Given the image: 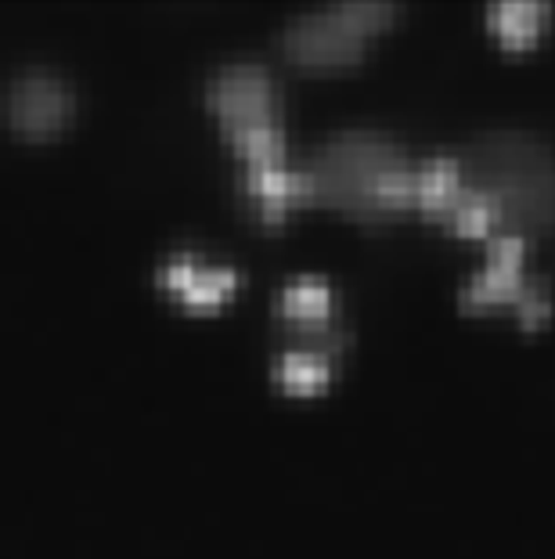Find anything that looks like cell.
<instances>
[{
    "label": "cell",
    "instance_id": "cell-7",
    "mask_svg": "<svg viewBox=\"0 0 555 559\" xmlns=\"http://www.w3.org/2000/svg\"><path fill=\"white\" fill-rule=\"evenodd\" d=\"M278 311L306 340H322V347H333V289L325 278L297 275L286 282L278 296Z\"/></svg>",
    "mask_w": 555,
    "mask_h": 559
},
{
    "label": "cell",
    "instance_id": "cell-8",
    "mask_svg": "<svg viewBox=\"0 0 555 559\" xmlns=\"http://www.w3.org/2000/svg\"><path fill=\"white\" fill-rule=\"evenodd\" d=\"M162 282L184 296L188 304H217L234 289V271L228 264H198L195 253H173L162 264Z\"/></svg>",
    "mask_w": 555,
    "mask_h": 559
},
{
    "label": "cell",
    "instance_id": "cell-5",
    "mask_svg": "<svg viewBox=\"0 0 555 559\" xmlns=\"http://www.w3.org/2000/svg\"><path fill=\"white\" fill-rule=\"evenodd\" d=\"M545 282L523 278V235L498 231L491 235L487 246V267L476 271L458 293L462 307H491V304H512L516 311L534 296Z\"/></svg>",
    "mask_w": 555,
    "mask_h": 559
},
{
    "label": "cell",
    "instance_id": "cell-9",
    "mask_svg": "<svg viewBox=\"0 0 555 559\" xmlns=\"http://www.w3.org/2000/svg\"><path fill=\"white\" fill-rule=\"evenodd\" d=\"M462 166L458 156H430L422 166H415V202L430 217H447L455 199L462 195Z\"/></svg>",
    "mask_w": 555,
    "mask_h": 559
},
{
    "label": "cell",
    "instance_id": "cell-12",
    "mask_svg": "<svg viewBox=\"0 0 555 559\" xmlns=\"http://www.w3.org/2000/svg\"><path fill=\"white\" fill-rule=\"evenodd\" d=\"M278 383L292 394H314L328 383V350L322 347H289L278 358Z\"/></svg>",
    "mask_w": 555,
    "mask_h": 559
},
{
    "label": "cell",
    "instance_id": "cell-6",
    "mask_svg": "<svg viewBox=\"0 0 555 559\" xmlns=\"http://www.w3.org/2000/svg\"><path fill=\"white\" fill-rule=\"evenodd\" d=\"M8 120L15 123L22 134H51L55 127L65 123L73 94H69L65 80L51 73V69H22L8 87Z\"/></svg>",
    "mask_w": 555,
    "mask_h": 559
},
{
    "label": "cell",
    "instance_id": "cell-4",
    "mask_svg": "<svg viewBox=\"0 0 555 559\" xmlns=\"http://www.w3.org/2000/svg\"><path fill=\"white\" fill-rule=\"evenodd\" d=\"M206 98L228 130L275 120V83L260 62H224L206 83Z\"/></svg>",
    "mask_w": 555,
    "mask_h": 559
},
{
    "label": "cell",
    "instance_id": "cell-10",
    "mask_svg": "<svg viewBox=\"0 0 555 559\" xmlns=\"http://www.w3.org/2000/svg\"><path fill=\"white\" fill-rule=\"evenodd\" d=\"M245 192H250L264 217L275 221L286 202L303 199V181H300V166H286V163H260V166H245Z\"/></svg>",
    "mask_w": 555,
    "mask_h": 559
},
{
    "label": "cell",
    "instance_id": "cell-1",
    "mask_svg": "<svg viewBox=\"0 0 555 559\" xmlns=\"http://www.w3.org/2000/svg\"><path fill=\"white\" fill-rule=\"evenodd\" d=\"M300 181L306 199L358 217H386L415 202V166L379 130H339L300 166Z\"/></svg>",
    "mask_w": 555,
    "mask_h": 559
},
{
    "label": "cell",
    "instance_id": "cell-3",
    "mask_svg": "<svg viewBox=\"0 0 555 559\" xmlns=\"http://www.w3.org/2000/svg\"><path fill=\"white\" fill-rule=\"evenodd\" d=\"M394 15V4L383 0H342L300 11L281 29V47L303 66H342L361 55L364 40L375 26Z\"/></svg>",
    "mask_w": 555,
    "mask_h": 559
},
{
    "label": "cell",
    "instance_id": "cell-11",
    "mask_svg": "<svg viewBox=\"0 0 555 559\" xmlns=\"http://www.w3.org/2000/svg\"><path fill=\"white\" fill-rule=\"evenodd\" d=\"M487 19L509 44H527L545 26L548 4L545 0H494L487 8Z\"/></svg>",
    "mask_w": 555,
    "mask_h": 559
},
{
    "label": "cell",
    "instance_id": "cell-2",
    "mask_svg": "<svg viewBox=\"0 0 555 559\" xmlns=\"http://www.w3.org/2000/svg\"><path fill=\"white\" fill-rule=\"evenodd\" d=\"M462 181L502 213V231L519 235L555 221V156L545 141L519 130L480 134L458 156Z\"/></svg>",
    "mask_w": 555,
    "mask_h": 559
}]
</instances>
